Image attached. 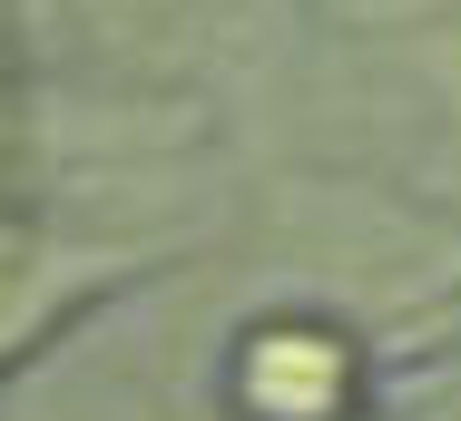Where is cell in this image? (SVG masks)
<instances>
[{
	"mask_svg": "<svg viewBox=\"0 0 461 421\" xmlns=\"http://www.w3.org/2000/svg\"><path fill=\"white\" fill-rule=\"evenodd\" d=\"M79 30L98 49H186L206 30V0H79Z\"/></svg>",
	"mask_w": 461,
	"mask_h": 421,
	"instance_id": "obj_1",
	"label": "cell"
}]
</instances>
